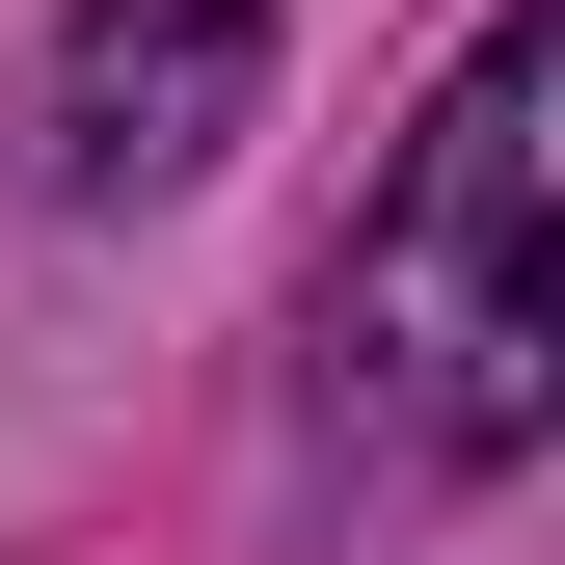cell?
<instances>
[{"label": "cell", "instance_id": "1", "mask_svg": "<svg viewBox=\"0 0 565 565\" xmlns=\"http://www.w3.org/2000/svg\"><path fill=\"white\" fill-rule=\"evenodd\" d=\"M323 377L377 404L431 484L565 458V0H512V28L404 108L377 216H350V269H323Z\"/></svg>", "mask_w": 565, "mask_h": 565}, {"label": "cell", "instance_id": "2", "mask_svg": "<svg viewBox=\"0 0 565 565\" xmlns=\"http://www.w3.org/2000/svg\"><path fill=\"white\" fill-rule=\"evenodd\" d=\"M243 108H269V0H82L54 82H28V162L82 189V216H135V189H189Z\"/></svg>", "mask_w": 565, "mask_h": 565}]
</instances>
